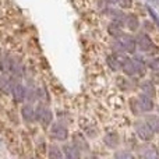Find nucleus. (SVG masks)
<instances>
[{"label":"nucleus","instance_id":"f257e3e1","mask_svg":"<svg viewBox=\"0 0 159 159\" xmlns=\"http://www.w3.org/2000/svg\"><path fill=\"white\" fill-rule=\"evenodd\" d=\"M145 61L140 57V56H134L133 59H129L124 61L121 70L124 71V74L129 77H135V75H143L145 74Z\"/></svg>","mask_w":159,"mask_h":159},{"label":"nucleus","instance_id":"f03ea898","mask_svg":"<svg viewBox=\"0 0 159 159\" xmlns=\"http://www.w3.org/2000/svg\"><path fill=\"white\" fill-rule=\"evenodd\" d=\"M131 103L133 109H134L135 113H140V112H151L154 109V102H152V98L145 93H141L138 95L135 99L130 101Z\"/></svg>","mask_w":159,"mask_h":159},{"label":"nucleus","instance_id":"7ed1b4c3","mask_svg":"<svg viewBox=\"0 0 159 159\" xmlns=\"http://www.w3.org/2000/svg\"><path fill=\"white\" fill-rule=\"evenodd\" d=\"M134 129L137 135L143 141H151L154 138V131L151 130V127L147 124L145 120H138L134 123Z\"/></svg>","mask_w":159,"mask_h":159},{"label":"nucleus","instance_id":"20e7f679","mask_svg":"<svg viewBox=\"0 0 159 159\" xmlns=\"http://www.w3.org/2000/svg\"><path fill=\"white\" fill-rule=\"evenodd\" d=\"M126 60H127V56L123 52H113V55L107 57V64H109V67L113 71H117V70H120L123 67Z\"/></svg>","mask_w":159,"mask_h":159},{"label":"nucleus","instance_id":"39448f33","mask_svg":"<svg viewBox=\"0 0 159 159\" xmlns=\"http://www.w3.org/2000/svg\"><path fill=\"white\" fill-rule=\"evenodd\" d=\"M135 42H137V48L141 50V52H152L154 50V48H157L154 45V42L151 41V38H149L147 34H138L137 38H135Z\"/></svg>","mask_w":159,"mask_h":159},{"label":"nucleus","instance_id":"423d86ee","mask_svg":"<svg viewBox=\"0 0 159 159\" xmlns=\"http://www.w3.org/2000/svg\"><path fill=\"white\" fill-rule=\"evenodd\" d=\"M52 112H50L48 107L45 106H38L35 110V119L39 121V123H42L43 126H49L50 123H52Z\"/></svg>","mask_w":159,"mask_h":159},{"label":"nucleus","instance_id":"0eeeda50","mask_svg":"<svg viewBox=\"0 0 159 159\" xmlns=\"http://www.w3.org/2000/svg\"><path fill=\"white\" fill-rule=\"evenodd\" d=\"M117 39H119L121 48H123V50L126 53H134L135 50H137V42H135V39L133 38V36L123 34V35Z\"/></svg>","mask_w":159,"mask_h":159},{"label":"nucleus","instance_id":"6e6552de","mask_svg":"<svg viewBox=\"0 0 159 159\" xmlns=\"http://www.w3.org/2000/svg\"><path fill=\"white\" fill-rule=\"evenodd\" d=\"M50 135H52V138H55L57 141H66L69 138V131H67V129L63 124L55 123L52 126V129H50Z\"/></svg>","mask_w":159,"mask_h":159},{"label":"nucleus","instance_id":"1a4fd4ad","mask_svg":"<svg viewBox=\"0 0 159 159\" xmlns=\"http://www.w3.org/2000/svg\"><path fill=\"white\" fill-rule=\"evenodd\" d=\"M11 93H13L14 102H17V103H21V102H24L25 96H27V89H25L22 85L16 84L13 87V91H11Z\"/></svg>","mask_w":159,"mask_h":159},{"label":"nucleus","instance_id":"9d476101","mask_svg":"<svg viewBox=\"0 0 159 159\" xmlns=\"http://www.w3.org/2000/svg\"><path fill=\"white\" fill-rule=\"evenodd\" d=\"M14 85H16L14 78H10V77H7V75H3V77L0 78V91H2L3 93H11Z\"/></svg>","mask_w":159,"mask_h":159},{"label":"nucleus","instance_id":"9b49d317","mask_svg":"<svg viewBox=\"0 0 159 159\" xmlns=\"http://www.w3.org/2000/svg\"><path fill=\"white\" fill-rule=\"evenodd\" d=\"M124 25L127 27V30L133 31H137L138 27H140V21H138V17L135 14H127L126 18H124Z\"/></svg>","mask_w":159,"mask_h":159},{"label":"nucleus","instance_id":"f8f14e48","mask_svg":"<svg viewBox=\"0 0 159 159\" xmlns=\"http://www.w3.org/2000/svg\"><path fill=\"white\" fill-rule=\"evenodd\" d=\"M63 155L69 159H77L80 158V149L75 145H66L63 147Z\"/></svg>","mask_w":159,"mask_h":159},{"label":"nucleus","instance_id":"ddd939ff","mask_svg":"<svg viewBox=\"0 0 159 159\" xmlns=\"http://www.w3.org/2000/svg\"><path fill=\"white\" fill-rule=\"evenodd\" d=\"M144 120H145L147 124L151 127V130L154 131V134H159V117L158 116L149 115V116H147Z\"/></svg>","mask_w":159,"mask_h":159},{"label":"nucleus","instance_id":"4468645a","mask_svg":"<svg viewBox=\"0 0 159 159\" xmlns=\"http://www.w3.org/2000/svg\"><path fill=\"white\" fill-rule=\"evenodd\" d=\"M21 113H22V117H24V120L28 121V123L36 120V119H35V110L32 109V106H31V105H25V106H22Z\"/></svg>","mask_w":159,"mask_h":159},{"label":"nucleus","instance_id":"2eb2a0df","mask_svg":"<svg viewBox=\"0 0 159 159\" xmlns=\"http://www.w3.org/2000/svg\"><path fill=\"white\" fill-rule=\"evenodd\" d=\"M121 22H116V21H113V24H110L109 25V34L112 36H115L116 39L117 38H120L121 35H123V31H121Z\"/></svg>","mask_w":159,"mask_h":159},{"label":"nucleus","instance_id":"dca6fc26","mask_svg":"<svg viewBox=\"0 0 159 159\" xmlns=\"http://www.w3.org/2000/svg\"><path fill=\"white\" fill-rule=\"evenodd\" d=\"M8 71H11V74L14 77L18 78L22 75V66L17 60H10V69H8Z\"/></svg>","mask_w":159,"mask_h":159},{"label":"nucleus","instance_id":"f3484780","mask_svg":"<svg viewBox=\"0 0 159 159\" xmlns=\"http://www.w3.org/2000/svg\"><path fill=\"white\" fill-rule=\"evenodd\" d=\"M140 155L144 158H157L158 152L155 149V147L147 145V147H143V149H140Z\"/></svg>","mask_w":159,"mask_h":159},{"label":"nucleus","instance_id":"a211bd4d","mask_svg":"<svg viewBox=\"0 0 159 159\" xmlns=\"http://www.w3.org/2000/svg\"><path fill=\"white\" fill-rule=\"evenodd\" d=\"M141 89H143V93H145V95L148 96H155V87H154V82L151 81H144L143 84H141Z\"/></svg>","mask_w":159,"mask_h":159},{"label":"nucleus","instance_id":"6ab92c4d","mask_svg":"<svg viewBox=\"0 0 159 159\" xmlns=\"http://www.w3.org/2000/svg\"><path fill=\"white\" fill-rule=\"evenodd\" d=\"M48 155H49V158H53V159L63 158V152L60 151V148H59L57 145H50L49 151H48Z\"/></svg>","mask_w":159,"mask_h":159},{"label":"nucleus","instance_id":"aec40b11","mask_svg":"<svg viewBox=\"0 0 159 159\" xmlns=\"http://www.w3.org/2000/svg\"><path fill=\"white\" fill-rule=\"evenodd\" d=\"M105 143H106V145L112 147V148H116L119 144V137L115 133H110V134H107L106 137H105Z\"/></svg>","mask_w":159,"mask_h":159},{"label":"nucleus","instance_id":"412c9836","mask_svg":"<svg viewBox=\"0 0 159 159\" xmlns=\"http://www.w3.org/2000/svg\"><path fill=\"white\" fill-rule=\"evenodd\" d=\"M74 145L77 147L78 149H88V144L87 141L84 140V137L82 135H74Z\"/></svg>","mask_w":159,"mask_h":159},{"label":"nucleus","instance_id":"4be33fe9","mask_svg":"<svg viewBox=\"0 0 159 159\" xmlns=\"http://www.w3.org/2000/svg\"><path fill=\"white\" fill-rule=\"evenodd\" d=\"M147 66L149 67V69L152 70V71H155V73H159V57H154V59H151V60L147 63Z\"/></svg>","mask_w":159,"mask_h":159},{"label":"nucleus","instance_id":"5701e85b","mask_svg":"<svg viewBox=\"0 0 159 159\" xmlns=\"http://www.w3.org/2000/svg\"><path fill=\"white\" fill-rule=\"evenodd\" d=\"M148 13H149V16H151V18H152V21L155 22V25L159 28V17H158V14L155 13L154 10H152L151 7H148Z\"/></svg>","mask_w":159,"mask_h":159},{"label":"nucleus","instance_id":"b1692460","mask_svg":"<svg viewBox=\"0 0 159 159\" xmlns=\"http://www.w3.org/2000/svg\"><path fill=\"white\" fill-rule=\"evenodd\" d=\"M119 4L121 8H131L133 0H119Z\"/></svg>","mask_w":159,"mask_h":159},{"label":"nucleus","instance_id":"393cba45","mask_svg":"<svg viewBox=\"0 0 159 159\" xmlns=\"http://www.w3.org/2000/svg\"><path fill=\"white\" fill-rule=\"evenodd\" d=\"M115 157H116V158H133V154H131V152L121 151V152H116Z\"/></svg>","mask_w":159,"mask_h":159},{"label":"nucleus","instance_id":"a878e982","mask_svg":"<svg viewBox=\"0 0 159 159\" xmlns=\"http://www.w3.org/2000/svg\"><path fill=\"white\" fill-rule=\"evenodd\" d=\"M106 3L107 4H117L119 0H106Z\"/></svg>","mask_w":159,"mask_h":159}]
</instances>
